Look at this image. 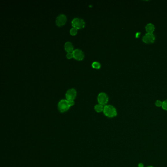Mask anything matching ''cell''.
Segmentation results:
<instances>
[{
    "mask_svg": "<svg viewBox=\"0 0 167 167\" xmlns=\"http://www.w3.org/2000/svg\"><path fill=\"white\" fill-rule=\"evenodd\" d=\"M105 116L109 118H113L117 116V111L116 108L112 105H106L104 106L103 111Z\"/></svg>",
    "mask_w": 167,
    "mask_h": 167,
    "instance_id": "6da1fadb",
    "label": "cell"
},
{
    "mask_svg": "<svg viewBox=\"0 0 167 167\" xmlns=\"http://www.w3.org/2000/svg\"><path fill=\"white\" fill-rule=\"evenodd\" d=\"M58 110L61 113L65 112L68 110L70 106L68 103V101L66 99H62L60 101L57 105Z\"/></svg>",
    "mask_w": 167,
    "mask_h": 167,
    "instance_id": "7a4b0ae2",
    "label": "cell"
},
{
    "mask_svg": "<svg viewBox=\"0 0 167 167\" xmlns=\"http://www.w3.org/2000/svg\"><path fill=\"white\" fill-rule=\"evenodd\" d=\"M71 24L73 27H76L77 29H80L84 27L85 23L84 20L81 18L75 17L73 19Z\"/></svg>",
    "mask_w": 167,
    "mask_h": 167,
    "instance_id": "3957f363",
    "label": "cell"
},
{
    "mask_svg": "<svg viewBox=\"0 0 167 167\" xmlns=\"http://www.w3.org/2000/svg\"><path fill=\"white\" fill-rule=\"evenodd\" d=\"M108 100H109L108 97L105 92H101L98 95L97 100L99 103L103 105V106L107 105L106 104L107 103Z\"/></svg>",
    "mask_w": 167,
    "mask_h": 167,
    "instance_id": "277c9868",
    "label": "cell"
},
{
    "mask_svg": "<svg viewBox=\"0 0 167 167\" xmlns=\"http://www.w3.org/2000/svg\"><path fill=\"white\" fill-rule=\"evenodd\" d=\"M73 57L77 60H81L84 57V53L82 50L80 49H74L72 52Z\"/></svg>",
    "mask_w": 167,
    "mask_h": 167,
    "instance_id": "5b68a950",
    "label": "cell"
},
{
    "mask_svg": "<svg viewBox=\"0 0 167 167\" xmlns=\"http://www.w3.org/2000/svg\"><path fill=\"white\" fill-rule=\"evenodd\" d=\"M77 96V91L75 88H70L66 91L65 94L66 100L68 101L74 100Z\"/></svg>",
    "mask_w": 167,
    "mask_h": 167,
    "instance_id": "8992f818",
    "label": "cell"
},
{
    "mask_svg": "<svg viewBox=\"0 0 167 167\" xmlns=\"http://www.w3.org/2000/svg\"><path fill=\"white\" fill-rule=\"evenodd\" d=\"M155 40V37L153 34L146 33L142 38L143 42L146 44H152L154 43Z\"/></svg>",
    "mask_w": 167,
    "mask_h": 167,
    "instance_id": "52a82bcc",
    "label": "cell"
},
{
    "mask_svg": "<svg viewBox=\"0 0 167 167\" xmlns=\"http://www.w3.org/2000/svg\"><path fill=\"white\" fill-rule=\"evenodd\" d=\"M67 21V17L64 14H60L56 17L55 23L57 26L60 27L66 23Z\"/></svg>",
    "mask_w": 167,
    "mask_h": 167,
    "instance_id": "ba28073f",
    "label": "cell"
},
{
    "mask_svg": "<svg viewBox=\"0 0 167 167\" xmlns=\"http://www.w3.org/2000/svg\"><path fill=\"white\" fill-rule=\"evenodd\" d=\"M64 49L67 53H72L74 51V46L70 41H67L65 43Z\"/></svg>",
    "mask_w": 167,
    "mask_h": 167,
    "instance_id": "9c48e42d",
    "label": "cell"
},
{
    "mask_svg": "<svg viewBox=\"0 0 167 167\" xmlns=\"http://www.w3.org/2000/svg\"><path fill=\"white\" fill-rule=\"evenodd\" d=\"M145 29L147 33L153 34V32L155 30V26L151 23H149L146 26Z\"/></svg>",
    "mask_w": 167,
    "mask_h": 167,
    "instance_id": "30bf717a",
    "label": "cell"
},
{
    "mask_svg": "<svg viewBox=\"0 0 167 167\" xmlns=\"http://www.w3.org/2000/svg\"><path fill=\"white\" fill-rule=\"evenodd\" d=\"M104 106H105L98 103V104H97V105H95V106H94V109H95V111H96L97 112L101 113L103 111Z\"/></svg>",
    "mask_w": 167,
    "mask_h": 167,
    "instance_id": "8fae6325",
    "label": "cell"
},
{
    "mask_svg": "<svg viewBox=\"0 0 167 167\" xmlns=\"http://www.w3.org/2000/svg\"><path fill=\"white\" fill-rule=\"evenodd\" d=\"M92 66L95 69H99L101 68V65L100 64V63L98 61H94L92 63Z\"/></svg>",
    "mask_w": 167,
    "mask_h": 167,
    "instance_id": "7c38bea8",
    "label": "cell"
},
{
    "mask_svg": "<svg viewBox=\"0 0 167 167\" xmlns=\"http://www.w3.org/2000/svg\"><path fill=\"white\" fill-rule=\"evenodd\" d=\"M77 29L76 27H73L70 30V33L72 36H75L77 34Z\"/></svg>",
    "mask_w": 167,
    "mask_h": 167,
    "instance_id": "4fadbf2b",
    "label": "cell"
},
{
    "mask_svg": "<svg viewBox=\"0 0 167 167\" xmlns=\"http://www.w3.org/2000/svg\"><path fill=\"white\" fill-rule=\"evenodd\" d=\"M161 107L164 110L167 111V100H165L163 101L162 105Z\"/></svg>",
    "mask_w": 167,
    "mask_h": 167,
    "instance_id": "5bb4252c",
    "label": "cell"
},
{
    "mask_svg": "<svg viewBox=\"0 0 167 167\" xmlns=\"http://www.w3.org/2000/svg\"><path fill=\"white\" fill-rule=\"evenodd\" d=\"M163 101H161L160 100H157L155 102V105L156 106L158 107H162V105Z\"/></svg>",
    "mask_w": 167,
    "mask_h": 167,
    "instance_id": "9a60e30c",
    "label": "cell"
},
{
    "mask_svg": "<svg viewBox=\"0 0 167 167\" xmlns=\"http://www.w3.org/2000/svg\"><path fill=\"white\" fill-rule=\"evenodd\" d=\"M66 57L68 59H71V58L73 57V55L72 53H67V55H66Z\"/></svg>",
    "mask_w": 167,
    "mask_h": 167,
    "instance_id": "2e32d148",
    "label": "cell"
},
{
    "mask_svg": "<svg viewBox=\"0 0 167 167\" xmlns=\"http://www.w3.org/2000/svg\"><path fill=\"white\" fill-rule=\"evenodd\" d=\"M68 103L70 106H73L75 105V102H74V100H71V101H68Z\"/></svg>",
    "mask_w": 167,
    "mask_h": 167,
    "instance_id": "e0dca14e",
    "label": "cell"
},
{
    "mask_svg": "<svg viewBox=\"0 0 167 167\" xmlns=\"http://www.w3.org/2000/svg\"><path fill=\"white\" fill-rule=\"evenodd\" d=\"M138 167H144V165L142 163H139L138 164Z\"/></svg>",
    "mask_w": 167,
    "mask_h": 167,
    "instance_id": "ac0fdd59",
    "label": "cell"
},
{
    "mask_svg": "<svg viewBox=\"0 0 167 167\" xmlns=\"http://www.w3.org/2000/svg\"><path fill=\"white\" fill-rule=\"evenodd\" d=\"M137 34H140V33H139V32H138V33H137ZM136 37L137 38H138V37L139 36V35H137V34H136Z\"/></svg>",
    "mask_w": 167,
    "mask_h": 167,
    "instance_id": "d6986e66",
    "label": "cell"
},
{
    "mask_svg": "<svg viewBox=\"0 0 167 167\" xmlns=\"http://www.w3.org/2000/svg\"><path fill=\"white\" fill-rule=\"evenodd\" d=\"M154 167L153 166H148L147 167Z\"/></svg>",
    "mask_w": 167,
    "mask_h": 167,
    "instance_id": "ffe728a7",
    "label": "cell"
}]
</instances>
